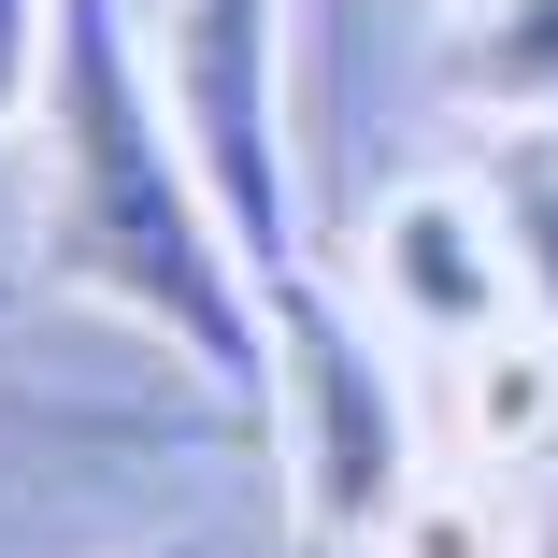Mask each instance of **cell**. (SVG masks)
<instances>
[{
  "label": "cell",
  "mask_w": 558,
  "mask_h": 558,
  "mask_svg": "<svg viewBox=\"0 0 558 558\" xmlns=\"http://www.w3.org/2000/svg\"><path fill=\"white\" fill-rule=\"evenodd\" d=\"M444 15H459V0H444Z\"/></svg>",
  "instance_id": "8fae6325"
},
{
  "label": "cell",
  "mask_w": 558,
  "mask_h": 558,
  "mask_svg": "<svg viewBox=\"0 0 558 558\" xmlns=\"http://www.w3.org/2000/svg\"><path fill=\"white\" fill-rule=\"evenodd\" d=\"M44 58H58V0H0V130L44 116Z\"/></svg>",
  "instance_id": "ba28073f"
},
{
  "label": "cell",
  "mask_w": 558,
  "mask_h": 558,
  "mask_svg": "<svg viewBox=\"0 0 558 558\" xmlns=\"http://www.w3.org/2000/svg\"><path fill=\"white\" fill-rule=\"evenodd\" d=\"M429 429H444V473L473 487H558V329L515 315L487 344L429 359Z\"/></svg>",
  "instance_id": "5b68a950"
},
{
  "label": "cell",
  "mask_w": 558,
  "mask_h": 558,
  "mask_svg": "<svg viewBox=\"0 0 558 558\" xmlns=\"http://www.w3.org/2000/svg\"><path fill=\"white\" fill-rule=\"evenodd\" d=\"M44 287L116 301L230 415H272V301L215 215L130 0H58L44 58Z\"/></svg>",
  "instance_id": "6da1fadb"
},
{
  "label": "cell",
  "mask_w": 558,
  "mask_h": 558,
  "mask_svg": "<svg viewBox=\"0 0 558 558\" xmlns=\"http://www.w3.org/2000/svg\"><path fill=\"white\" fill-rule=\"evenodd\" d=\"M387 558H530V530H515V501H501V487H473V473H429V487L401 501Z\"/></svg>",
  "instance_id": "52a82bcc"
},
{
  "label": "cell",
  "mask_w": 558,
  "mask_h": 558,
  "mask_svg": "<svg viewBox=\"0 0 558 558\" xmlns=\"http://www.w3.org/2000/svg\"><path fill=\"white\" fill-rule=\"evenodd\" d=\"M144 558H201V544H144Z\"/></svg>",
  "instance_id": "30bf717a"
},
{
  "label": "cell",
  "mask_w": 558,
  "mask_h": 558,
  "mask_svg": "<svg viewBox=\"0 0 558 558\" xmlns=\"http://www.w3.org/2000/svg\"><path fill=\"white\" fill-rule=\"evenodd\" d=\"M158 29H172V58H158L172 130L272 301L287 272H315L301 258V130H287V0H172Z\"/></svg>",
  "instance_id": "3957f363"
},
{
  "label": "cell",
  "mask_w": 558,
  "mask_h": 558,
  "mask_svg": "<svg viewBox=\"0 0 558 558\" xmlns=\"http://www.w3.org/2000/svg\"><path fill=\"white\" fill-rule=\"evenodd\" d=\"M272 429H287V487L329 544H387L401 501L429 487V415L401 387V329L359 315L329 272L272 287Z\"/></svg>",
  "instance_id": "7a4b0ae2"
},
{
  "label": "cell",
  "mask_w": 558,
  "mask_h": 558,
  "mask_svg": "<svg viewBox=\"0 0 558 558\" xmlns=\"http://www.w3.org/2000/svg\"><path fill=\"white\" fill-rule=\"evenodd\" d=\"M530 558H558V487H544V515H530Z\"/></svg>",
  "instance_id": "9c48e42d"
},
{
  "label": "cell",
  "mask_w": 558,
  "mask_h": 558,
  "mask_svg": "<svg viewBox=\"0 0 558 558\" xmlns=\"http://www.w3.org/2000/svg\"><path fill=\"white\" fill-rule=\"evenodd\" d=\"M373 315L401 329L415 359H459V344H487V329H515L530 287H515L501 201L487 186H401L373 215Z\"/></svg>",
  "instance_id": "277c9868"
},
{
  "label": "cell",
  "mask_w": 558,
  "mask_h": 558,
  "mask_svg": "<svg viewBox=\"0 0 558 558\" xmlns=\"http://www.w3.org/2000/svg\"><path fill=\"white\" fill-rule=\"evenodd\" d=\"M444 86H459L487 130H558V0H459Z\"/></svg>",
  "instance_id": "8992f818"
}]
</instances>
